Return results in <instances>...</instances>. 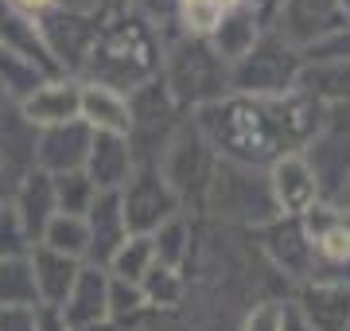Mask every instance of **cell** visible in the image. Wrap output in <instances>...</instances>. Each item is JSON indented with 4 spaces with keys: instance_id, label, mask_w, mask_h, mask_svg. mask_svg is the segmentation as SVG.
<instances>
[{
    "instance_id": "39",
    "label": "cell",
    "mask_w": 350,
    "mask_h": 331,
    "mask_svg": "<svg viewBox=\"0 0 350 331\" xmlns=\"http://www.w3.org/2000/svg\"><path fill=\"white\" fill-rule=\"evenodd\" d=\"M335 207H338V211H347V215H350V179H347V183H342V191L335 195Z\"/></svg>"
},
{
    "instance_id": "13",
    "label": "cell",
    "mask_w": 350,
    "mask_h": 331,
    "mask_svg": "<svg viewBox=\"0 0 350 331\" xmlns=\"http://www.w3.org/2000/svg\"><path fill=\"white\" fill-rule=\"evenodd\" d=\"M70 331H90L109 319V273L98 265H82L66 293L63 308H55Z\"/></svg>"
},
{
    "instance_id": "7",
    "label": "cell",
    "mask_w": 350,
    "mask_h": 331,
    "mask_svg": "<svg viewBox=\"0 0 350 331\" xmlns=\"http://www.w3.org/2000/svg\"><path fill=\"white\" fill-rule=\"evenodd\" d=\"M117 199H121V215H125L129 234H152L160 222H167L172 215L183 211V203H179L175 191L163 183L160 168L152 164V160L133 164V172H129V179L121 183Z\"/></svg>"
},
{
    "instance_id": "31",
    "label": "cell",
    "mask_w": 350,
    "mask_h": 331,
    "mask_svg": "<svg viewBox=\"0 0 350 331\" xmlns=\"http://www.w3.org/2000/svg\"><path fill=\"white\" fill-rule=\"evenodd\" d=\"M241 0H175V8H179V20L187 27V36H199L206 39L218 27L226 12H234Z\"/></svg>"
},
{
    "instance_id": "4",
    "label": "cell",
    "mask_w": 350,
    "mask_h": 331,
    "mask_svg": "<svg viewBox=\"0 0 350 331\" xmlns=\"http://www.w3.org/2000/svg\"><path fill=\"white\" fill-rule=\"evenodd\" d=\"M300 66V51L269 31V36H257V43L238 63H230V90L241 98H284L296 90Z\"/></svg>"
},
{
    "instance_id": "32",
    "label": "cell",
    "mask_w": 350,
    "mask_h": 331,
    "mask_svg": "<svg viewBox=\"0 0 350 331\" xmlns=\"http://www.w3.org/2000/svg\"><path fill=\"white\" fill-rule=\"evenodd\" d=\"M55 183V207H59V215H86L90 203H94V183L86 179V172H66V176H51Z\"/></svg>"
},
{
    "instance_id": "33",
    "label": "cell",
    "mask_w": 350,
    "mask_h": 331,
    "mask_svg": "<svg viewBox=\"0 0 350 331\" xmlns=\"http://www.w3.org/2000/svg\"><path fill=\"white\" fill-rule=\"evenodd\" d=\"M144 312H148V304H144V296H140L137 284L109 277V323L129 328V323H133L137 316H144Z\"/></svg>"
},
{
    "instance_id": "29",
    "label": "cell",
    "mask_w": 350,
    "mask_h": 331,
    "mask_svg": "<svg viewBox=\"0 0 350 331\" xmlns=\"http://www.w3.org/2000/svg\"><path fill=\"white\" fill-rule=\"evenodd\" d=\"M152 261H156V250H152V238L148 234H129L125 242H121V250L109 257V277L117 280H129V284H140V277L152 269Z\"/></svg>"
},
{
    "instance_id": "16",
    "label": "cell",
    "mask_w": 350,
    "mask_h": 331,
    "mask_svg": "<svg viewBox=\"0 0 350 331\" xmlns=\"http://www.w3.org/2000/svg\"><path fill=\"white\" fill-rule=\"evenodd\" d=\"M269 191H273L276 215L284 218H300L308 207L319 203V187H315V176L304 153L280 156L273 168H269Z\"/></svg>"
},
{
    "instance_id": "5",
    "label": "cell",
    "mask_w": 350,
    "mask_h": 331,
    "mask_svg": "<svg viewBox=\"0 0 350 331\" xmlns=\"http://www.w3.org/2000/svg\"><path fill=\"white\" fill-rule=\"evenodd\" d=\"M202 207L214 211L218 218H234V222H250V226H265L276 218V203L269 191V179L257 176V168L241 164H214V176L206 183Z\"/></svg>"
},
{
    "instance_id": "10",
    "label": "cell",
    "mask_w": 350,
    "mask_h": 331,
    "mask_svg": "<svg viewBox=\"0 0 350 331\" xmlns=\"http://www.w3.org/2000/svg\"><path fill=\"white\" fill-rule=\"evenodd\" d=\"M129 102V140H160V148L167 144V137L179 125V105L172 102V94L160 78H152L144 86H137L125 98Z\"/></svg>"
},
{
    "instance_id": "42",
    "label": "cell",
    "mask_w": 350,
    "mask_h": 331,
    "mask_svg": "<svg viewBox=\"0 0 350 331\" xmlns=\"http://www.w3.org/2000/svg\"><path fill=\"white\" fill-rule=\"evenodd\" d=\"M4 109H8V98H4V90H0V114H4Z\"/></svg>"
},
{
    "instance_id": "20",
    "label": "cell",
    "mask_w": 350,
    "mask_h": 331,
    "mask_svg": "<svg viewBox=\"0 0 350 331\" xmlns=\"http://www.w3.org/2000/svg\"><path fill=\"white\" fill-rule=\"evenodd\" d=\"M27 265H31V277H36V293H39V308H63L70 284H75L78 269L86 261H75V257H63L47 250V246H36L27 254Z\"/></svg>"
},
{
    "instance_id": "23",
    "label": "cell",
    "mask_w": 350,
    "mask_h": 331,
    "mask_svg": "<svg viewBox=\"0 0 350 331\" xmlns=\"http://www.w3.org/2000/svg\"><path fill=\"white\" fill-rule=\"evenodd\" d=\"M78 121L90 125L94 133L129 137V102H125V94L90 82L86 90H78Z\"/></svg>"
},
{
    "instance_id": "36",
    "label": "cell",
    "mask_w": 350,
    "mask_h": 331,
    "mask_svg": "<svg viewBox=\"0 0 350 331\" xmlns=\"http://www.w3.org/2000/svg\"><path fill=\"white\" fill-rule=\"evenodd\" d=\"M39 308H0V331H39Z\"/></svg>"
},
{
    "instance_id": "19",
    "label": "cell",
    "mask_w": 350,
    "mask_h": 331,
    "mask_svg": "<svg viewBox=\"0 0 350 331\" xmlns=\"http://www.w3.org/2000/svg\"><path fill=\"white\" fill-rule=\"evenodd\" d=\"M82 172L94 183V191H121V183L133 172V140L113 137V133H94Z\"/></svg>"
},
{
    "instance_id": "15",
    "label": "cell",
    "mask_w": 350,
    "mask_h": 331,
    "mask_svg": "<svg viewBox=\"0 0 350 331\" xmlns=\"http://www.w3.org/2000/svg\"><path fill=\"white\" fill-rule=\"evenodd\" d=\"M39 36L47 43L51 59L66 70H78V66H86V55H90V43L98 36V24L82 12H51L43 16V24H39Z\"/></svg>"
},
{
    "instance_id": "6",
    "label": "cell",
    "mask_w": 350,
    "mask_h": 331,
    "mask_svg": "<svg viewBox=\"0 0 350 331\" xmlns=\"http://www.w3.org/2000/svg\"><path fill=\"white\" fill-rule=\"evenodd\" d=\"M214 164H218V156L211 153V144H206V137L199 133L195 121H179L175 133L167 137V144L160 148V156H156V168H160L163 183L175 191L179 203L183 199L202 203L206 183L214 176Z\"/></svg>"
},
{
    "instance_id": "35",
    "label": "cell",
    "mask_w": 350,
    "mask_h": 331,
    "mask_svg": "<svg viewBox=\"0 0 350 331\" xmlns=\"http://www.w3.org/2000/svg\"><path fill=\"white\" fill-rule=\"evenodd\" d=\"M284 319H288L284 300H265L241 319V331H284Z\"/></svg>"
},
{
    "instance_id": "38",
    "label": "cell",
    "mask_w": 350,
    "mask_h": 331,
    "mask_svg": "<svg viewBox=\"0 0 350 331\" xmlns=\"http://www.w3.org/2000/svg\"><path fill=\"white\" fill-rule=\"evenodd\" d=\"M16 8L24 16H36V12H47V8H55V0H12Z\"/></svg>"
},
{
    "instance_id": "24",
    "label": "cell",
    "mask_w": 350,
    "mask_h": 331,
    "mask_svg": "<svg viewBox=\"0 0 350 331\" xmlns=\"http://www.w3.org/2000/svg\"><path fill=\"white\" fill-rule=\"evenodd\" d=\"M296 94H308L319 105H350V59L304 63L296 75Z\"/></svg>"
},
{
    "instance_id": "21",
    "label": "cell",
    "mask_w": 350,
    "mask_h": 331,
    "mask_svg": "<svg viewBox=\"0 0 350 331\" xmlns=\"http://www.w3.org/2000/svg\"><path fill=\"white\" fill-rule=\"evenodd\" d=\"M12 207H16V215H20V222H24V230L31 234V242L39 246L47 222L59 215V207H55V183H51L47 172L31 168V172L20 179V187H16Z\"/></svg>"
},
{
    "instance_id": "9",
    "label": "cell",
    "mask_w": 350,
    "mask_h": 331,
    "mask_svg": "<svg viewBox=\"0 0 350 331\" xmlns=\"http://www.w3.org/2000/svg\"><path fill=\"white\" fill-rule=\"evenodd\" d=\"M347 27V12H342V4L338 0H284L280 4V12H276V31L288 43V47H296V51H308L312 43L319 39L335 36Z\"/></svg>"
},
{
    "instance_id": "1",
    "label": "cell",
    "mask_w": 350,
    "mask_h": 331,
    "mask_svg": "<svg viewBox=\"0 0 350 331\" xmlns=\"http://www.w3.org/2000/svg\"><path fill=\"white\" fill-rule=\"evenodd\" d=\"M327 121V105L312 102L308 94L284 98H241L226 94L222 102L199 109L195 125L206 137L211 153L226 164L273 168L280 156L304 153Z\"/></svg>"
},
{
    "instance_id": "34",
    "label": "cell",
    "mask_w": 350,
    "mask_h": 331,
    "mask_svg": "<svg viewBox=\"0 0 350 331\" xmlns=\"http://www.w3.org/2000/svg\"><path fill=\"white\" fill-rule=\"evenodd\" d=\"M36 250L31 242V234L24 230L20 215H16V207H0V261H12V257H27Z\"/></svg>"
},
{
    "instance_id": "41",
    "label": "cell",
    "mask_w": 350,
    "mask_h": 331,
    "mask_svg": "<svg viewBox=\"0 0 350 331\" xmlns=\"http://www.w3.org/2000/svg\"><path fill=\"white\" fill-rule=\"evenodd\" d=\"M265 4H273V0H245V8H253V12H257V8H265Z\"/></svg>"
},
{
    "instance_id": "26",
    "label": "cell",
    "mask_w": 350,
    "mask_h": 331,
    "mask_svg": "<svg viewBox=\"0 0 350 331\" xmlns=\"http://www.w3.org/2000/svg\"><path fill=\"white\" fill-rule=\"evenodd\" d=\"M148 238H152V250H156V261L167 269H183V261L191 257V222L183 211L172 215L167 222H160Z\"/></svg>"
},
{
    "instance_id": "37",
    "label": "cell",
    "mask_w": 350,
    "mask_h": 331,
    "mask_svg": "<svg viewBox=\"0 0 350 331\" xmlns=\"http://www.w3.org/2000/svg\"><path fill=\"white\" fill-rule=\"evenodd\" d=\"M36 323H39V331H70L55 308H39V312H36Z\"/></svg>"
},
{
    "instance_id": "18",
    "label": "cell",
    "mask_w": 350,
    "mask_h": 331,
    "mask_svg": "<svg viewBox=\"0 0 350 331\" xmlns=\"http://www.w3.org/2000/svg\"><path fill=\"white\" fill-rule=\"evenodd\" d=\"M0 51L31 63L39 75H55V70H59V63L51 59L47 43L39 36V24L31 16L20 12L12 0H0Z\"/></svg>"
},
{
    "instance_id": "40",
    "label": "cell",
    "mask_w": 350,
    "mask_h": 331,
    "mask_svg": "<svg viewBox=\"0 0 350 331\" xmlns=\"http://www.w3.org/2000/svg\"><path fill=\"white\" fill-rule=\"evenodd\" d=\"M284 331H308L300 323V319H296V312H292V308H288V319H284Z\"/></svg>"
},
{
    "instance_id": "27",
    "label": "cell",
    "mask_w": 350,
    "mask_h": 331,
    "mask_svg": "<svg viewBox=\"0 0 350 331\" xmlns=\"http://www.w3.org/2000/svg\"><path fill=\"white\" fill-rule=\"evenodd\" d=\"M39 246H47V250H55V254H63V257H75V261H86V254H90L86 218H78V215H55L47 222V230H43Z\"/></svg>"
},
{
    "instance_id": "3",
    "label": "cell",
    "mask_w": 350,
    "mask_h": 331,
    "mask_svg": "<svg viewBox=\"0 0 350 331\" xmlns=\"http://www.w3.org/2000/svg\"><path fill=\"white\" fill-rule=\"evenodd\" d=\"M160 66H163L160 82L167 86L175 105L206 109V105L222 102L230 94V63L199 36H187L179 43H172L167 59H160Z\"/></svg>"
},
{
    "instance_id": "12",
    "label": "cell",
    "mask_w": 350,
    "mask_h": 331,
    "mask_svg": "<svg viewBox=\"0 0 350 331\" xmlns=\"http://www.w3.org/2000/svg\"><path fill=\"white\" fill-rule=\"evenodd\" d=\"M94 129L82 121H66V125H51L36 133V168L47 176H66V172H82Z\"/></svg>"
},
{
    "instance_id": "17",
    "label": "cell",
    "mask_w": 350,
    "mask_h": 331,
    "mask_svg": "<svg viewBox=\"0 0 350 331\" xmlns=\"http://www.w3.org/2000/svg\"><path fill=\"white\" fill-rule=\"evenodd\" d=\"M86 234H90V254H86V265H98L105 269L109 257L121 250V242L129 238V226H125V215H121V199L117 191H98L94 203H90L86 215Z\"/></svg>"
},
{
    "instance_id": "2",
    "label": "cell",
    "mask_w": 350,
    "mask_h": 331,
    "mask_svg": "<svg viewBox=\"0 0 350 331\" xmlns=\"http://www.w3.org/2000/svg\"><path fill=\"white\" fill-rule=\"evenodd\" d=\"M86 70L94 75V86H109L117 94L160 78L156 31L140 16H117L109 24H98V36L86 55Z\"/></svg>"
},
{
    "instance_id": "11",
    "label": "cell",
    "mask_w": 350,
    "mask_h": 331,
    "mask_svg": "<svg viewBox=\"0 0 350 331\" xmlns=\"http://www.w3.org/2000/svg\"><path fill=\"white\" fill-rule=\"evenodd\" d=\"M257 246H261V254L273 261L276 273H284V277H292V280L312 277V242H308V234H304L300 218L276 215L273 222L257 226Z\"/></svg>"
},
{
    "instance_id": "25",
    "label": "cell",
    "mask_w": 350,
    "mask_h": 331,
    "mask_svg": "<svg viewBox=\"0 0 350 331\" xmlns=\"http://www.w3.org/2000/svg\"><path fill=\"white\" fill-rule=\"evenodd\" d=\"M206 43L222 55L226 63H238L241 55L257 43V12L245 8V4H238L234 12H226L222 20H218V27L206 36Z\"/></svg>"
},
{
    "instance_id": "30",
    "label": "cell",
    "mask_w": 350,
    "mask_h": 331,
    "mask_svg": "<svg viewBox=\"0 0 350 331\" xmlns=\"http://www.w3.org/2000/svg\"><path fill=\"white\" fill-rule=\"evenodd\" d=\"M140 296H144V304L148 308H175L183 300V277H179V269H167L160 261H152V269L140 277Z\"/></svg>"
},
{
    "instance_id": "28",
    "label": "cell",
    "mask_w": 350,
    "mask_h": 331,
    "mask_svg": "<svg viewBox=\"0 0 350 331\" xmlns=\"http://www.w3.org/2000/svg\"><path fill=\"white\" fill-rule=\"evenodd\" d=\"M0 308H39L36 277H31L27 257L0 261Z\"/></svg>"
},
{
    "instance_id": "8",
    "label": "cell",
    "mask_w": 350,
    "mask_h": 331,
    "mask_svg": "<svg viewBox=\"0 0 350 331\" xmlns=\"http://www.w3.org/2000/svg\"><path fill=\"white\" fill-rule=\"evenodd\" d=\"M304 160L312 168L319 195H327L335 203V195L342 191V183L350 179V121H342V114H327L323 129L308 144Z\"/></svg>"
},
{
    "instance_id": "14",
    "label": "cell",
    "mask_w": 350,
    "mask_h": 331,
    "mask_svg": "<svg viewBox=\"0 0 350 331\" xmlns=\"http://www.w3.org/2000/svg\"><path fill=\"white\" fill-rule=\"evenodd\" d=\"M292 312L308 331H350V284L308 280L296 293Z\"/></svg>"
},
{
    "instance_id": "22",
    "label": "cell",
    "mask_w": 350,
    "mask_h": 331,
    "mask_svg": "<svg viewBox=\"0 0 350 331\" xmlns=\"http://www.w3.org/2000/svg\"><path fill=\"white\" fill-rule=\"evenodd\" d=\"M20 117L31 129H51L78 121V86L75 82H43V86L20 102Z\"/></svg>"
}]
</instances>
